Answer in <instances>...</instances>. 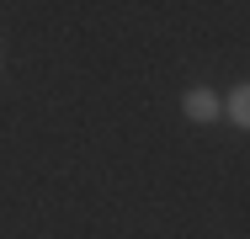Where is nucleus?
I'll return each instance as SVG.
<instances>
[{"mask_svg": "<svg viewBox=\"0 0 250 239\" xmlns=\"http://www.w3.org/2000/svg\"><path fill=\"white\" fill-rule=\"evenodd\" d=\"M181 112H187V122H218L224 117V101L208 91V85H192V91L181 96Z\"/></svg>", "mask_w": 250, "mask_h": 239, "instance_id": "f257e3e1", "label": "nucleus"}, {"mask_svg": "<svg viewBox=\"0 0 250 239\" xmlns=\"http://www.w3.org/2000/svg\"><path fill=\"white\" fill-rule=\"evenodd\" d=\"M224 117H229L234 128H245V133H250V85H234V96L224 101Z\"/></svg>", "mask_w": 250, "mask_h": 239, "instance_id": "f03ea898", "label": "nucleus"}]
</instances>
